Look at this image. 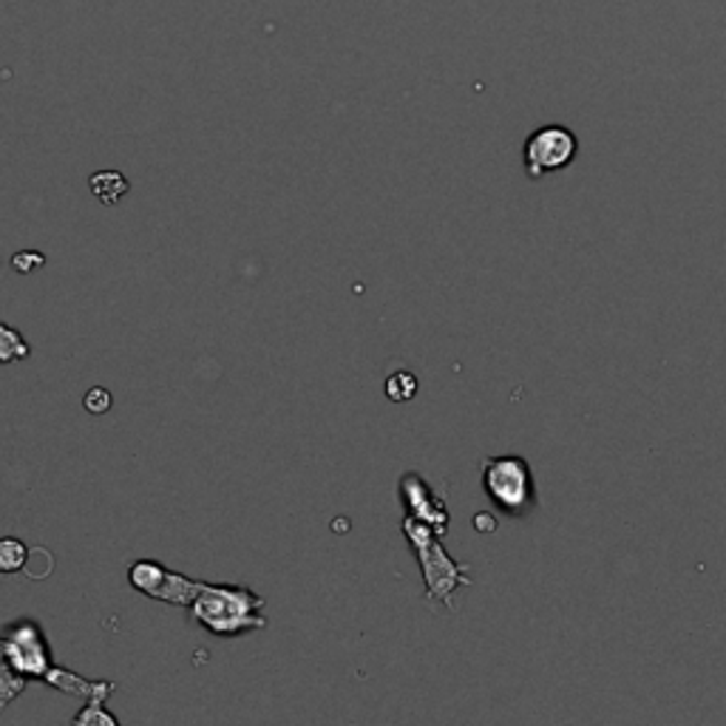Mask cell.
Instances as JSON below:
<instances>
[{
  "mask_svg": "<svg viewBox=\"0 0 726 726\" xmlns=\"http://www.w3.org/2000/svg\"><path fill=\"white\" fill-rule=\"evenodd\" d=\"M264 597L250 588L239 585H213L202 579L200 593L188 604L191 622H196L202 631L219 638H239L247 633L264 631L268 616L264 610Z\"/></svg>",
  "mask_w": 726,
  "mask_h": 726,
  "instance_id": "6da1fadb",
  "label": "cell"
},
{
  "mask_svg": "<svg viewBox=\"0 0 726 726\" xmlns=\"http://www.w3.org/2000/svg\"><path fill=\"white\" fill-rule=\"evenodd\" d=\"M406 542H409L411 554L418 556L420 574H423L426 585V602L443 604L445 610H454V593L460 588H468L472 585V570L468 565L454 563L452 556L445 554L443 548V536L434 534L432 528L423 525L415 517H406L404 525Z\"/></svg>",
  "mask_w": 726,
  "mask_h": 726,
  "instance_id": "7a4b0ae2",
  "label": "cell"
},
{
  "mask_svg": "<svg viewBox=\"0 0 726 726\" xmlns=\"http://www.w3.org/2000/svg\"><path fill=\"white\" fill-rule=\"evenodd\" d=\"M483 491L494 508L522 520L536 508V483L531 463L520 454H494L483 460Z\"/></svg>",
  "mask_w": 726,
  "mask_h": 726,
  "instance_id": "3957f363",
  "label": "cell"
},
{
  "mask_svg": "<svg viewBox=\"0 0 726 726\" xmlns=\"http://www.w3.org/2000/svg\"><path fill=\"white\" fill-rule=\"evenodd\" d=\"M0 650L9 658V665L29 681H43L55 667V653L35 619H18L7 624L0 633Z\"/></svg>",
  "mask_w": 726,
  "mask_h": 726,
  "instance_id": "277c9868",
  "label": "cell"
},
{
  "mask_svg": "<svg viewBox=\"0 0 726 726\" xmlns=\"http://www.w3.org/2000/svg\"><path fill=\"white\" fill-rule=\"evenodd\" d=\"M579 154V139L568 125H542L522 148V165H525L528 179H542L548 173L563 171Z\"/></svg>",
  "mask_w": 726,
  "mask_h": 726,
  "instance_id": "5b68a950",
  "label": "cell"
},
{
  "mask_svg": "<svg viewBox=\"0 0 726 726\" xmlns=\"http://www.w3.org/2000/svg\"><path fill=\"white\" fill-rule=\"evenodd\" d=\"M400 502L406 508V517H415L423 525H429L434 534L445 536L449 534V508H445V500L434 491L429 483L420 477V474L409 472L400 477Z\"/></svg>",
  "mask_w": 726,
  "mask_h": 726,
  "instance_id": "8992f818",
  "label": "cell"
},
{
  "mask_svg": "<svg viewBox=\"0 0 726 726\" xmlns=\"http://www.w3.org/2000/svg\"><path fill=\"white\" fill-rule=\"evenodd\" d=\"M43 684L55 687V690L66 692V695H75V699H80V701H89L91 695H103V699H109L111 692L117 690V687L111 684V681L82 679V676H77V672L66 670V667H57V665L46 672Z\"/></svg>",
  "mask_w": 726,
  "mask_h": 726,
  "instance_id": "52a82bcc",
  "label": "cell"
},
{
  "mask_svg": "<svg viewBox=\"0 0 726 726\" xmlns=\"http://www.w3.org/2000/svg\"><path fill=\"white\" fill-rule=\"evenodd\" d=\"M200 585H202V579H191V576L177 574V570L168 568L162 585L154 590L151 599H157V602H165V604H177V608H188V604L196 599V593H200Z\"/></svg>",
  "mask_w": 726,
  "mask_h": 726,
  "instance_id": "ba28073f",
  "label": "cell"
},
{
  "mask_svg": "<svg viewBox=\"0 0 726 726\" xmlns=\"http://www.w3.org/2000/svg\"><path fill=\"white\" fill-rule=\"evenodd\" d=\"M89 188L94 193L97 200L103 202V205H120L125 193L131 191L128 179L123 177L120 171H97L89 177Z\"/></svg>",
  "mask_w": 726,
  "mask_h": 726,
  "instance_id": "9c48e42d",
  "label": "cell"
},
{
  "mask_svg": "<svg viewBox=\"0 0 726 726\" xmlns=\"http://www.w3.org/2000/svg\"><path fill=\"white\" fill-rule=\"evenodd\" d=\"M165 574H168V568H165L162 563H154V559H137V563L128 568V585L137 590V593L151 599L154 590L162 585Z\"/></svg>",
  "mask_w": 726,
  "mask_h": 726,
  "instance_id": "30bf717a",
  "label": "cell"
},
{
  "mask_svg": "<svg viewBox=\"0 0 726 726\" xmlns=\"http://www.w3.org/2000/svg\"><path fill=\"white\" fill-rule=\"evenodd\" d=\"M29 355H32V347L26 343V338L14 327H9V324H0V366L3 363L26 361Z\"/></svg>",
  "mask_w": 726,
  "mask_h": 726,
  "instance_id": "8fae6325",
  "label": "cell"
},
{
  "mask_svg": "<svg viewBox=\"0 0 726 726\" xmlns=\"http://www.w3.org/2000/svg\"><path fill=\"white\" fill-rule=\"evenodd\" d=\"M26 684L29 679H23L21 672L9 665V658L3 656V650H0V713H3V710H7L23 690H26Z\"/></svg>",
  "mask_w": 726,
  "mask_h": 726,
  "instance_id": "7c38bea8",
  "label": "cell"
},
{
  "mask_svg": "<svg viewBox=\"0 0 726 726\" xmlns=\"http://www.w3.org/2000/svg\"><path fill=\"white\" fill-rule=\"evenodd\" d=\"M29 548L18 536H3L0 540V574H18L26 568Z\"/></svg>",
  "mask_w": 726,
  "mask_h": 726,
  "instance_id": "4fadbf2b",
  "label": "cell"
},
{
  "mask_svg": "<svg viewBox=\"0 0 726 726\" xmlns=\"http://www.w3.org/2000/svg\"><path fill=\"white\" fill-rule=\"evenodd\" d=\"M105 701H109V699H103V695H91L80 713L71 718V724H75V726H103V724L105 726H117L120 721L114 718L111 713H105V706H103Z\"/></svg>",
  "mask_w": 726,
  "mask_h": 726,
  "instance_id": "5bb4252c",
  "label": "cell"
},
{
  "mask_svg": "<svg viewBox=\"0 0 726 726\" xmlns=\"http://www.w3.org/2000/svg\"><path fill=\"white\" fill-rule=\"evenodd\" d=\"M415 395H418V377L411 375V372L398 370L386 377V398H389L392 404H406V400H411Z\"/></svg>",
  "mask_w": 726,
  "mask_h": 726,
  "instance_id": "9a60e30c",
  "label": "cell"
},
{
  "mask_svg": "<svg viewBox=\"0 0 726 726\" xmlns=\"http://www.w3.org/2000/svg\"><path fill=\"white\" fill-rule=\"evenodd\" d=\"M114 406V398H111V392L103 389V386H91L86 395H82V409L89 411V415H105Z\"/></svg>",
  "mask_w": 726,
  "mask_h": 726,
  "instance_id": "2e32d148",
  "label": "cell"
},
{
  "mask_svg": "<svg viewBox=\"0 0 726 726\" xmlns=\"http://www.w3.org/2000/svg\"><path fill=\"white\" fill-rule=\"evenodd\" d=\"M46 268V256L37 253V250H21V253L12 256V270L21 275L35 273V270Z\"/></svg>",
  "mask_w": 726,
  "mask_h": 726,
  "instance_id": "e0dca14e",
  "label": "cell"
},
{
  "mask_svg": "<svg viewBox=\"0 0 726 726\" xmlns=\"http://www.w3.org/2000/svg\"><path fill=\"white\" fill-rule=\"evenodd\" d=\"M474 528H480V531H494V517L477 514L474 517Z\"/></svg>",
  "mask_w": 726,
  "mask_h": 726,
  "instance_id": "ac0fdd59",
  "label": "cell"
}]
</instances>
